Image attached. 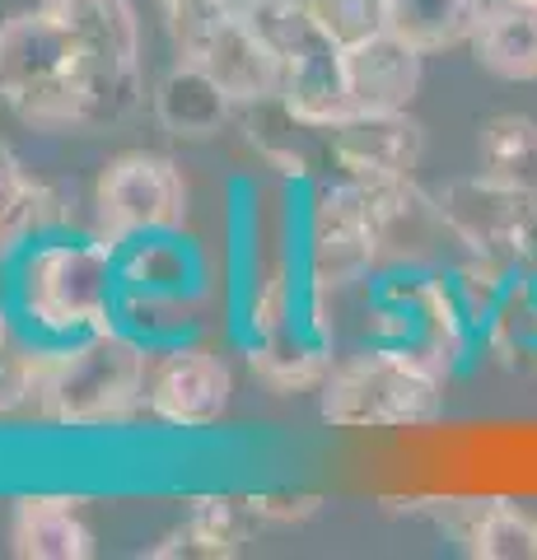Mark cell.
<instances>
[{
	"instance_id": "6",
	"label": "cell",
	"mask_w": 537,
	"mask_h": 560,
	"mask_svg": "<svg viewBox=\"0 0 537 560\" xmlns=\"http://www.w3.org/2000/svg\"><path fill=\"white\" fill-rule=\"evenodd\" d=\"M211 267L183 230L117 243V327L150 350L197 341Z\"/></svg>"
},
{
	"instance_id": "19",
	"label": "cell",
	"mask_w": 537,
	"mask_h": 560,
	"mask_svg": "<svg viewBox=\"0 0 537 560\" xmlns=\"http://www.w3.org/2000/svg\"><path fill=\"white\" fill-rule=\"evenodd\" d=\"M113 80L141 84V10L136 0H38Z\"/></svg>"
},
{
	"instance_id": "24",
	"label": "cell",
	"mask_w": 537,
	"mask_h": 560,
	"mask_svg": "<svg viewBox=\"0 0 537 560\" xmlns=\"http://www.w3.org/2000/svg\"><path fill=\"white\" fill-rule=\"evenodd\" d=\"M487 0H384V28L411 43L421 57L472 47Z\"/></svg>"
},
{
	"instance_id": "21",
	"label": "cell",
	"mask_w": 537,
	"mask_h": 560,
	"mask_svg": "<svg viewBox=\"0 0 537 560\" xmlns=\"http://www.w3.org/2000/svg\"><path fill=\"white\" fill-rule=\"evenodd\" d=\"M244 360L262 388H271L276 397H300V393H318L327 383V374H332V364H337V341L318 337V331L300 318L294 327L276 331V337L248 341Z\"/></svg>"
},
{
	"instance_id": "15",
	"label": "cell",
	"mask_w": 537,
	"mask_h": 560,
	"mask_svg": "<svg viewBox=\"0 0 537 560\" xmlns=\"http://www.w3.org/2000/svg\"><path fill=\"white\" fill-rule=\"evenodd\" d=\"M51 230H71V197L33 173L10 140H0V271Z\"/></svg>"
},
{
	"instance_id": "17",
	"label": "cell",
	"mask_w": 537,
	"mask_h": 560,
	"mask_svg": "<svg viewBox=\"0 0 537 560\" xmlns=\"http://www.w3.org/2000/svg\"><path fill=\"white\" fill-rule=\"evenodd\" d=\"M10 551L20 560H94L98 533L84 518V500L66 490H28L14 500Z\"/></svg>"
},
{
	"instance_id": "11",
	"label": "cell",
	"mask_w": 537,
	"mask_h": 560,
	"mask_svg": "<svg viewBox=\"0 0 537 560\" xmlns=\"http://www.w3.org/2000/svg\"><path fill=\"white\" fill-rule=\"evenodd\" d=\"M234 401V370L220 350L201 341H178L154 350L145 383V420L173 434L215 430Z\"/></svg>"
},
{
	"instance_id": "3",
	"label": "cell",
	"mask_w": 537,
	"mask_h": 560,
	"mask_svg": "<svg viewBox=\"0 0 537 560\" xmlns=\"http://www.w3.org/2000/svg\"><path fill=\"white\" fill-rule=\"evenodd\" d=\"M154 350L127 327H103L75 346L47 350L38 420L71 434L127 430L145 420V383Z\"/></svg>"
},
{
	"instance_id": "10",
	"label": "cell",
	"mask_w": 537,
	"mask_h": 560,
	"mask_svg": "<svg viewBox=\"0 0 537 560\" xmlns=\"http://www.w3.org/2000/svg\"><path fill=\"white\" fill-rule=\"evenodd\" d=\"M435 197L463 253L505 261L514 276H537V191L510 187L477 168L444 183Z\"/></svg>"
},
{
	"instance_id": "22",
	"label": "cell",
	"mask_w": 537,
	"mask_h": 560,
	"mask_svg": "<svg viewBox=\"0 0 537 560\" xmlns=\"http://www.w3.org/2000/svg\"><path fill=\"white\" fill-rule=\"evenodd\" d=\"M253 518L244 510V495H197L178 528H168L150 560H234L248 547Z\"/></svg>"
},
{
	"instance_id": "9",
	"label": "cell",
	"mask_w": 537,
	"mask_h": 560,
	"mask_svg": "<svg viewBox=\"0 0 537 560\" xmlns=\"http://www.w3.org/2000/svg\"><path fill=\"white\" fill-rule=\"evenodd\" d=\"M94 230L108 243L178 234L192 215V183L183 164L160 150H122L98 168L94 191Z\"/></svg>"
},
{
	"instance_id": "18",
	"label": "cell",
	"mask_w": 537,
	"mask_h": 560,
	"mask_svg": "<svg viewBox=\"0 0 537 560\" xmlns=\"http://www.w3.org/2000/svg\"><path fill=\"white\" fill-rule=\"evenodd\" d=\"M238 121H244V140L257 154V164H267L285 187H308L323 178V168H332L327 164V131L300 121L281 98L238 108Z\"/></svg>"
},
{
	"instance_id": "28",
	"label": "cell",
	"mask_w": 537,
	"mask_h": 560,
	"mask_svg": "<svg viewBox=\"0 0 537 560\" xmlns=\"http://www.w3.org/2000/svg\"><path fill=\"white\" fill-rule=\"evenodd\" d=\"M308 5L327 24V33L346 47L384 28V0H308Z\"/></svg>"
},
{
	"instance_id": "5",
	"label": "cell",
	"mask_w": 537,
	"mask_h": 560,
	"mask_svg": "<svg viewBox=\"0 0 537 560\" xmlns=\"http://www.w3.org/2000/svg\"><path fill=\"white\" fill-rule=\"evenodd\" d=\"M448 383L435 360L365 341L355 355H337L318 388V416L332 430H416L444 416Z\"/></svg>"
},
{
	"instance_id": "13",
	"label": "cell",
	"mask_w": 537,
	"mask_h": 560,
	"mask_svg": "<svg viewBox=\"0 0 537 560\" xmlns=\"http://www.w3.org/2000/svg\"><path fill=\"white\" fill-rule=\"evenodd\" d=\"M425 160V127L407 113H351L327 127V164L355 187L416 178Z\"/></svg>"
},
{
	"instance_id": "29",
	"label": "cell",
	"mask_w": 537,
	"mask_h": 560,
	"mask_svg": "<svg viewBox=\"0 0 537 560\" xmlns=\"http://www.w3.org/2000/svg\"><path fill=\"white\" fill-rule=\"evenodd\" d=\"M244 510L253 523H271V528H290L323 510L318 490H262V495H244Z\"/></svg>"
},
{
	"instance_id": "23",
	"label": "cell",
	"mask_w": 537,
	"mask_h": 560,
	"mask_svg": "<svg viewBox=\"0 0 537 560\" xmlns=\"http://www.w3.org/2000/svg\"><path fill=\"white\" fill-rule=\"evenodd\" d=\"M472 61L495 80L537 84V0H487Z\"/></svg>"
},
{
	"instance_id": "7",
	"label": "cell",
	"mask_w": 537,
	"mask_h": 560,
	"mask_svg": "<svg viewBox=\"0 0 537 560\" xmlns=\"http://www.w3.org/2000/svg\"><path fill=\"white\" fill-rule=\"evenodd\" d=\"M365 341L435 360L448 378L472 370L481 337L448 290L444 267H378L365 285Z\"/></svg>"
},
{
	"instance_id": "2",
	"label": "cell",
	"mask_w": 537,
	"mask_h": 560,
	"mask_svg": "<svg viewBox=\"0 0 537 560\" xmlns=\"http://www.w3.org/2000/svg\"><path fill=\"white\" fill-rule=\"evenodd\" d=\"M0 304L38 346L61 350L117 323V243L98 230H51L0 271Z\"/></svg>"
},
{
	"instance_id": "14",
	"label": "cell",
	"mask_w": 537,
	"mask_h": 560,
	"mask_svg": "<svg viewBox=\"0 0 537 560\" xmlns=\"http://www.w3.org/2000/svg\"><path fill=\"white\" fill-rule=\"evenodd\" d=\"M472 560H537V518L510 500H411Z\"/></svg>"
},
{
	"instance_id": "30",
	"label": "cell",
	"mask_w": 537,
	"mask_h": 560,
	"mask_svg": "<svg viewBox=\"0 0 537 560\" xmlns=\"http://www.w3.org/2000/svg\"><path fill=\"white\" fill-rule=\"evenodd\" d=\"M160 10H164L168 38L178 47L183 38H192V33H201L206 24H215L234 10H248V0H160Z\"/></svg>"
},
{
	"instance_id": "8",
	"label": "cell",
	"mask_w": 537,
	"mask_h": 560,
	"mask_svg": "<svg viewBox=\"0 0 537 560\" xmlns=\"http://www.w3.org/2000/svg\"><path fill=\"white\" fill-rule=\"evenodd\" d=\"M248 14L281 57V103L308 127H337L351 117L346 94V43L327 33L308 0H248Z\"/></svg>"
},
{
	"instance_id": "26",
	"label": "cell",
	"mask_w": 537,
	"mask_h": 560,
	"mask_svg": "<svg viewBox=\"0 0 537 560\" xmlns=\"http://www.w3.org/2000/svg\"><path fill=\"white\" fill-rule=\"evenodd\" d=\"M43 370H47V346L33 341L20 327V318L0 304V420L38 416Z\"/></svg>"
},
{
	"instance_id": "4",
	"label": "cell",
	"mask_w": 537,
	"mask_h": 560,
	"mask_svg": "<svg viewBox=\"0 0 537 560\" xmlns=\"http://www.w3.org/2000/svg\"><path fill=\"white\" fill-rule=\"evenodd\" d=\"M300 261H304V323L337 341V300L360 290L384 267V243L365 187L346 178H314L300 187Z\"/></svg>"
},
{
	"instance_id": "16",
	"label": "cell",
	"mask_w": 537,
	"mask_h": 560,
	"mask_svg": "<svg viewBox=\"0 0 537 560\" xmlns=\"http://www.w3.org/2000/svg\"><path fill=\"white\" fill-rule=\"evenodd\" d=\"M425 57L397 33L378 28L346 47V94L351 113H407L421 94Z\"/></svg>"
},
{
	"instance_id": "1",
	"label": "cell",
	"mask_w": 537,
	"mask_h": 560,
	"mask_svg": "<svg viewBox=\"0 0 537 560\" xmlns=\"http://www.w3.org/2000/svg\"><path fill=\"white\" fill-rule=\"evenodd\" d=\"M145 103V84L113 80L43 5L0 20V108L28 131H108Z\"/></svg>"
},
{
	"instance_id": "12",
	"label": "cell",
	"mask_w": 537,
	"mask_h": 560,
	"mask_svg": "<svg viewBox=\"0 0 537 560\" xmlns=\"http://www.w3.org/2000/svg\"><path fill=\"white\" fill-rule=\"evenodd\" d=\"M173 51H178L183 61L201 66L238 108L281 98V57H276L271 38L257 28L248 10H234L215 24H206L201 33L183 38Z\"/></svg>"
},
{
	"instance_id": "20",
	"label": "cell",
	"mask_w": 537,
	"mask_h": 560,
	"mask_svg": "<svg viewBox=\"0 0 537 560\" xmlns=\"http://www.w3.org/2000/svg\"><path fill=\"white\" fill-rule=\"evenodd\" d=\"M150 113H154V121H160V131L168 140L206 145V140H215L238 117V103L224 94L201 66L178 57L160 75V84L150 90Z\"/></svg>"
},
{
	"instance_id": "27",
	"label": "cell",
	"mask_w": 537,
	"mask_h": 560,
	"mask_svg": "<svg viewBox=\"0 0 537 560\" xmlns=\"http://www.w3.org/2000/svg\"><path fill=\"white\" fill-rule=\"evenodd\" d=\"M481 350L495 355L505 370H533L537 364V276H514L495 318L481 331Z\"/></svg>"
},
{
	"instance_id": "25",
	"label": "cell",
	"mask_w": 537,
	"mask_h": 560,
	"mask_svg": "<svg viewBox=\"0 0 537 560\" xmlns=\"http://www.w3.org/2000/svg\"><path fill=\"white\" fill-rule=\"evenodd\" d=\"M477 168L491 178L537 191V121L524 113H495L477 127Z\"/></svg>"
}]
</instances>
